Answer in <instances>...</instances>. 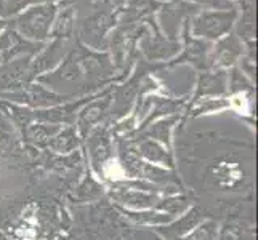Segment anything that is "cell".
<instances>
[{
	"instance_id": "cell-7",
	"label": "cell",
	"mask_w": 258,
	"mask_h": 240,
	"mask_svg": "<svg viewBox=\"0 0 258 240\" xmlns=\"http://www.w3.org/2000/svg\"><path fill=\"white\" fill-rule=\"evenodd\" d=\"M111 104V98H104V100H100L96 101L93 104H90L88 108H85L82 111V115H81V123H84V125H87V123H93L96 120L101 119L103 112L108 109V106Z\"/></svg>"
},
{
	"instance_id": "cell-10",
	"label": "cell",
	"mask_w": 258,
	"mask_h": 240,
	"mask_svg": "<svg viewBox=\"0 0 258 240\" xmlns=\"http://www.w3.org/2000/svg\"><path fill=\"white\" fill-rule=\"evenodd\" d=\"M188 2L206 5L210 8H217V10H228V8H233V2H231V0H188Z\"/></svg>"
},
{
	"instance_id": "cell-2",
	"label": "cell",
	"mask_w": 258,
	"mask_h": 240,
	"mask_svg": "<svg viewBox=\"0 0 258 240\" xmlns=\"http://www.w3.org/2000/svg\"><path fill=\"white\" fill-rule=\"evenodd\" d=\"M237 20V10L228 8V10H204L196 15L188 26L191 28L192 35L199 39H210L218 40L223 35H228L229 31L233 29V26Z\"/></svg>"
},
{
	"instance_id": "cell-4",
	"label": "cell",
	"mask_w": 258,
	"mask_h": 240,
	"mask_svg": "<svg viewBox=\"0 0 258 240\" xmlns=\"http://www.w3.org/2000/svg\"><path fill=\"white\" fill-rule=\"evenodd\" d=\"M112 23L114 18L109 13H96L90 16L82 26V39L95 48H103L104 37L111 29Z\"/></svg>"
},
{
	"instance_id": "cell-1",
	"label": "cell",
	"mask_w": 258,
	"mask_h": 240,
	"mask_svg": "<svg viewBox=\"0 0 258 240\" xmlns=\"http://www.w3.org/2000/svg\"><path fill=\"white\" fill-rule=\"evenodd\" d=\"M56 13L58 8L53 2H40L18 13L13 18V21H10L13 23V26H10L24 39L40 43L50 37Z\"/></svg>"
},
{
	"instance_id": "cell-5",
	"label": "cell",
	"mask_w": 258,
	"mask_h": 240,
	"mask_svg": "<svg viewBox=\"0 0 258 240\" xmlns=\"http://www.w3.org/2000/svg\"><path fill=\"white\" fill-rule=\"evenodd\" d=\"M241 42L236 37V35H229L225 37L223 40L218 42L217 50H215V64L220 66H229L233 64L234 61L241 56Z\"/></svg>"
},
{
	"instance_id": "cell-9",
	"label": "cell",
	"mask_w": 258,
	"mask_h": 240,
	"mask_svg": "<svg viewBox=\"0 0 258 240\" xmlns=\"http://www.w3.org/2000/svg\"><path fill=\"white\" fill-rule=\"evenodd\" d=\"M32 2H37V0H0V8L7 15H15ZM42 2H50V0H42Z\"/></svg>"
},
{
	"instance_id": "cell-6",
	"label": "cell",
	"mask_w": 258,
	"mask_h": 240,
	"mask_svg": "<svg viewBox=\"0 0 258 240\" xmlns=\"http://www.w3.org/2000/svg\"><path fill=\"white\" fill-rule=\"evenodd\" d=\"M74 21H76L74 8H64L63 12L56 13L55 21H53L51 26L50 37L58 40H68L74 32V26H76Z\"/></svg>"
},
{
	"instance_id": "cell-11",
	"label": "cell",
	"mask_w": 258,
	"mask_h": 240,
	"mask_svg": "<svg viewBox=\"0 0 258 240\" xmlns=\"http://www.w3.org/2000/svg\"><path fill=\"white\" fill-rule=\"evenodd\" d=\"M8 26H10V21H7L5 18L0 16V32H4L8 28Z\"/></svg>"
},
{
	"instance_id": "cell-8",
	"label": "cell",
	"mask_w": 258,
	"mask_h": 240,
	"mask_svg": "<svg viewBox=\"0 0 258 240\" xmlns=\"http://www.w3.org/2000/svg\"><path fill=\"white\" fill-rule=\"evenodd\" d=\"M76 144H77V139H76V135L73 133V130H64L59 136L53 139V143H51V146L56 150H69Z\"/></svg>"
},
{
	"instance_id": "cell-12",
	"label": "cell",
	"mask_w": 258,
	"mask_h": 240,
	"mask_svg": "<svg viewBox=\"0 0 258 240\" xmlns=\"http://www.w3.org/2000/svg\"><path fill=\"white\" fill-rule=\"evenodd\" d=\"M165 125H167V128H168V127H170V122H165ZM156 127H157V128H164V123H159V125H156ZM165 136H167V133L162 130V131H161V139H165Z\"/></svg>"
},
{
	"instance_id": "cell-3",
	"label": "cell",
	"mask_w": 258,
	"mask_h": 240,
	"mask_svg": "<svg viewBox=\"0 0 258 240\" xmlns=\"http://www.w3.org/2000/svg\"><path fill=\"white\" fill-rule=\"evenodd\" d=\"M40 47L42 43L24 39L12 26H8L4 32H0V61L2 63H8V61L21 55H32V53L39 51Z\"/></svg>"
}]
</instances>
